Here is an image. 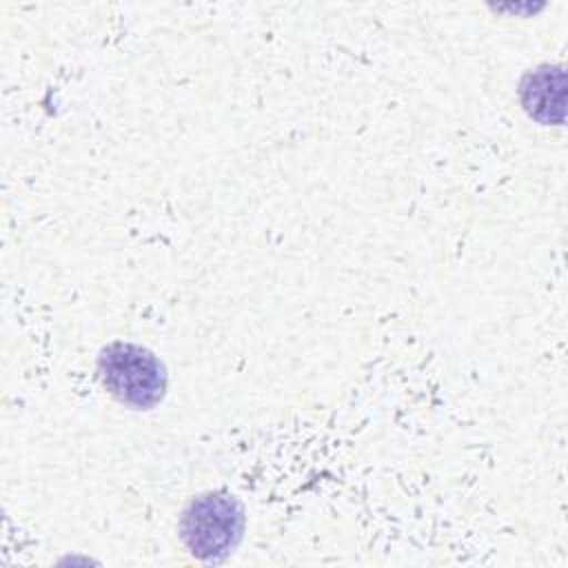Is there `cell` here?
<instances>
[{"mask_svg": "<svg viewBox=\"0 0 568 568\" xmlns=\"http://www.w3.org/2000/svg\"><path fill=\"white\" fill-rule=\"evenodd\" d=\"M98 377L104 390L135 410L155 408L169 386L162 359L133 342H111L98 355Z\"/></svg>", "mask_w": 568, "mask_h": 568, "instance_id": "6da1fadb", "label": "cell"}, {"mask_svg": "<svg viewBox=\"0 0 568 568\" xmlns=\"http://www.w3.org/2000/svg\"><path fill=\"white\" fill-rule=\"evenodd\" d=\"M244 506L226 490L193 497L184 508L178 532L184 548L204 564L226 559L244 532Z\"/></svg>", "mask_w": 568, "mask_h": 568, "instance_id": "7a4b0ae2", "label": "cell"}, {"mask_svg": "<svg viewBox=\"0 0 568 568\" xmlns=\"http://www.w3.org/2000/svg\"><path fill=\"white\" fill-rule=\"evenodd\" d=\"M566 73L561 67L539 64L519 82V100L524 111L541 124L564 122Z\"/></svg>", "mask_w": 568, "mask_h": 568, "instance_id": "3957f363", "label": "cell"}]
</instances>
